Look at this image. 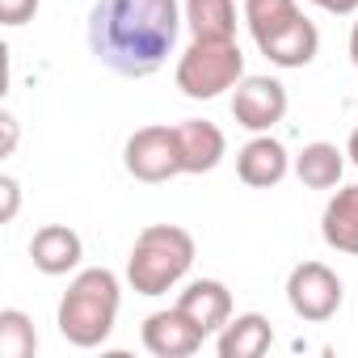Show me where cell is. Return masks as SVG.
<instances>
[{
    "mask_svg": "<svg viewBox=\"0 0 358 358\" xmlns=\"http://www.w3.org/2000/svg\"><path fill=\"white\" fill-rule=\"evenodd\" d=\"M177 43V0H101L89 17L93 55L122 76H152Z\"/></svg>",
    "mask_w": 358,
    "mask_h": 358,
    "instance_id": "obj_1",
    "label": "cell"
},
{
    "mask_svg": "<svg viewBox=\"0 0 358 358\" xmlns=\"http://www.w3.org/2000/svg\"><path fill=\"white\" fill-rule=\"evenodd\" d=\"M245 22L262 55L278 68H303L320 47L316 26L295 9V0H245Z\"/></svg>",
    "mask_w": 358,
    "mask_h": 358,
    "instance_id": "obj_2",
    "label": "cell"
},
{
    "mask_svg": "<svg viewBox=\"0 0 358 358\" xmlns=\"http://www.w3.org/2000/svg\"><path fill=\"white\" fill-rule=\"evenodd\" d=\"M114 316H118V278L110 270H85L59 303V333L72 345L89 350L110 337Z\"/></svg>",
    "mask_w": 358,
    "mask_h": 358,
    "instance_id": "obj_3",
    "label": "cell"
},
{
    "mask_svg": "<svg viewBox=\"0 0 358 358\" xmlns=\"http://www.w3.org/2000/svg\"><path fill=\"white\" fill-rule=\"evenodd\" d=\"M194 262V241L190 232L173 228V224H152L139 232L131 262H127V278L139 295H164L177 278H182Z\"/></svg>",
    "mask_w": 358,
    "mask_h": 358,
    "instance_id": "obj_4",
    "label": "cell"
},
{
    "mask_svg": "<svg viewBox=\"0 0 358 358\" xmlns=\"http://www.w3.org/2000/svg\"><path fill=\"white\" fill-rule=\"evenodd\" d=\"M241 76H245V55L232 38H194L177 64V89L194 101L220 97L224 89L241 85Z\"/></svg>",
    "mask_w": 358,
    "mask_h": 358,
    "instance_id": "obj_5",
    "label": "cell"
},
{
    "mask_svg": "<svg viewBox=\"0 0 358 358\" xmlns=\"http://www.w3.org/2000/svg\"><path fill=\"white\" fill-rule=\"evenodd\" d=\"M127 173L135 182H169L182 173V148H177V127H143L127 139Z\"/></svg>",
    "mask_w": 358,
    "mask_h": 358,
    "instance_id": "obj_6",
    "label": "cell"
},
{
    "mask_svg": "<svg viewBox=\"0 0 358 358\" xmlns=\"http://www.w3.org/2000/svg\"><path fill=\"white\" fill-rule=\"evenodd\" d=\"M287 299L303 320H329L341 308V282H337V274L329 266L303 262L287 278Z\"/></svg>",
    "mask_w": 358,
    "mask_h": 358,
    "instance_id": "obj_7",
    "label": "cell"
},
{
    "mask_svg": "<svg viewBox=\"0 0 358 358\" xmlns=\"http://www.w3.org/2000/svg\"><path fill=\"white\" fill-rule=\"evenodd\" d=\"M232 114L249 131H270L287 114V89L270 76H245L232 97Z\"/></svg>",
    "mask_w": 358,
    "mask_h": 358,
    "instance_id": "obj_8",
    "label": "cell"
},
{
    "mask_svg": "<svg viewBox=\"0 0 358 358\" xmlns=\"http://www.w3.org/2000/svg\"><path fill=\"white\" fill-rule=\"evenodd\" d=\"M203 329L182 312V308H173V312H156L143 320V345L156 354V358H186L203 345Z\"/></svg>",
    "mask_w": 358,
    "mask_h": 358,
    "instance_id": "obj_9",
    "label": "cell"
},
{
    "mask_svg": "<svg viewBox=\"0 0 358 358\" xmlns=\"http://www.w3.org/2000/svg\"><path fill=\"white\" fill-rule=\"evenodd\" d=\"M177 148H182V173H211L224 156V131L207 118L177 122Z\"/></svg>",
    "mask_w": 358,
    "mask_h": 358,
    "instance_id": "obj_10",
    "label": "cell"
},
{
    "mask_svg": "<svg viewBox=\"0 0 358 358\" xmlns=\"http://www.w3.org/2000/svg\"><path fill=\"white\" fill-rule=\"evenodd\" d=\"M177 308H182L203 333H215V329H224L228 316H232V295H228L224 282H215V278H199V282H190V287L182 291Z\"/></svg>",
    "mask_w": 358,
    "mask_h": 358,
    "instance_id": "obj_11",
    "label": "cell"
},
{
    "mask_svg": "<svg viewBox=\"0 0 358 358\" xmlns=\"http://www.w3.org/2000/svg\"><path fill=\"white\" fill-rule=\"evenodd\" d=\"M236 173H241V182L253 186V190H270L278 186L282 177H287V152L282 143L274 139H249L236 156Z\"/></svg>",
    "mask_w": 358,
    "mask_h": 358,
    "instance_id": "obj_12",
    "label": "cell"
},
{
    "mask_svg": "<svg viewBox=\"0 0 358 358\" xmlns=\"http://www.w3.org/2000/svg\"><path fill=\"white\" fill-rule=\"evenodd\" d=\"M30 257H34V266H38L43 274H68V270H76V262H80V236H76L72 228L51 224V228L34 232Z\"/></svg>",
    "mask_w": 358,
    "mask_h": 358,
    "instance_id": "obj_13",
    "label": "cell"
},
{
    "mask_svg": "<svg viewBox=\"0 0 358 358\" xmlns=\"http://www.w3.org/2000/svg\"><path fill=\"white\" fill-rule=\"evenodd\" d=\"M320 232H324V241L337 253H354L358 257V186H345V190H337L329 199Z\"/></svg>",
    "mask_w": 358,
    "mask_h": 358,
    "instance_id": "obj_14",
    "label": "cell"
},
{
    "mask_svg": "<svg viewBox=\"0 0 358 358\" xmlns=\"http://www.w3.org/2000/svg\"><path fill=\"white\" fill-rule=\"evenodd\" d=\"M274 333H270V320L249 312V316H236L224 337H220V358H262L270 350Z\"/></svg>",
    "mask_w": 358,
    "mask_h": 358,
    "instance_id": "obj_15",
    "label": "cell"
},
{
    "mask_svg": "<svg viewBox=\"0 0 358 358\" xmlns=\"http://www.w3.org/2000/svg\"><path fill=\"white\" fill-rule=\"evenodd\" d=\"M341 152L333 143H308L295 160V173H299V182L308 190H333L341 182Z\"/></svg>",
    "mask_w": 358,
    "mask_h": 358,
    "instance_id": "obj_16",
    "label": "cell"
},
{
    "mask_svg": "<svg viewBox=\"0 0 358 358\" xmlns=\"http://www.w3.org/2000/svg\"><path fill=\"white\" fill-rule=\"evenodd\" d=\"M186 22L194 38H232L236 5L232 0H186Z\"/></svg>",
    "mask_w": 358,
    "mask_h": 358,
    "instance_id": "obj_17",
    "label": "cell"
},
{
    "mask_svg": "<svg viewBox=\"0 0 358 358\" xmlns=\"http://www.w3.org/2000/svg\"><path fill=\"white\" fill-rule=\"evenodd\" d=\"M34 350H38L34 324L13 308L0 312V358H34Z\"/></svg>",
    "mask_w": 358,
    "mask_h": 358,
    "instance_id": "obj_18",
    "label": "cell"
},
{
    "mask_svg": "<svg viewBox=\"0 0 358 358\" xmlns=\"http://www.w3.org/2000/svg\"><path fill=\"white\" fill-rule=\"evenodd\" d=\"M38 13V0H0V22L5 26H26Z\"/></svg>",
    "mask_w": 358,
    "mask_h": 358,
    "instance_id": "obj_19",
    "label": "cell"
},
{
    "mask_svg": "<svg viewBox=\"0 0 358 358\" xmlns=\"http://www.w3.org/2000/svg\"><path fill=\"white\" fill-rule=\"evenodd\" d=\"M0 194H5V211H0V220H13L17 215V182H13V177H5V182H0Z\"/></svg>",
    "mask_w": 358,
    "mask_h": 358,
    "instance_id": "obj_20",
    "label": "cell"
},
{
    "mask_svg": "<svg viewBox=\"0 0 358 358\" xmlns=\"http://www.w3.org/2000/svg\"><path fill=\"white\" fill-rule=\"evenodd\" d=\"M312 5H320V9H329V13H354L358 0H312Z\"/></svg>",
    "mask_w": 358,
    "mask_h": 358,
    "instance_id": "obj_21",
    "label": "cell"
},
{
    "mask_svg": "<svg viewBox=\"0 0 358 358\" xmlns=\"http://www.w3.org/2000/svg\"><path fill=\"white\" fill-rule=\"evenodd\" d=\"M350 59L358 64V22H354V34H350Z\"/></svg>",
    "mask_w": 358,
    "mask_h": 358,
    "instance_id": "obj_22",
    "label": "cell"
},
{
    "mask_svg": "<svg viewBox=\"0 0 358 358\" xmlns=\"http://www.w3.org/2000/svg\"><path fill=\"white\" fill-rule=\"evenodd\" d=\"M350 160H354V169H358V131L350 135Z\"/></svg>",
    "mask_w": 358,
    "mask_h": 358,
    "instance_id": "obj_23",
    "label": "cell"
}]
</instances>
